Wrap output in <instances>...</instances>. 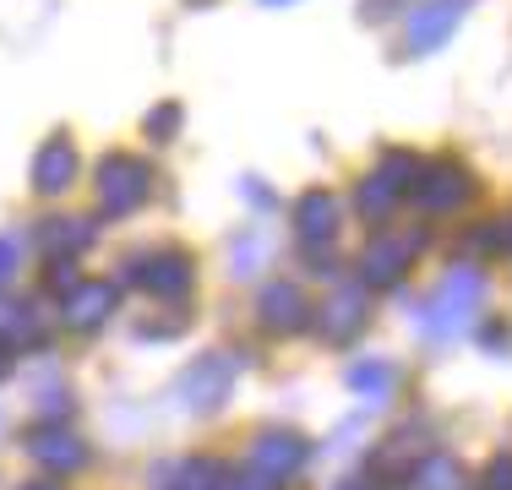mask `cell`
<instances>
[{"mask_svg": "<svg viewBox=\"0 0 512 490\" xmlns=\"http://www.w3.org/2000/svg\"><path fill=\"white\" fill-rule=\"evenodd\" d=\"M485 305V273L480 267H453V273L436 284V294L420 305V327L436 343H453L458 333H469L474 316Z\"/></svg>", "mask_w": 512, "mask_h": 490, "instance_id": "cell-1", "label": "cell"}, {"mask_svg": "<svg viewBox=\"0 0 512 490\" xmlns=\"http://www.w3.org/2000/svg\"><path fill=\"white\" fill-rule=\"evenodd\" d=\"M148 191H153V169L142 164V158L115 153V158H104V164H99V207L109 218L137 213V207L148 202Z\"/></svg>", "mask_w": 512, "mask_h": 490, "instance_id": "cell-2", "label": "cell"}, {"mask_svg": "<svg viewBox=\"0 0 512 490\" xmlns=\"http://www.w3.org/2000/svg\"><path fill=\"white\" fill-rule=\"evenodd\" d=\"M420 245H425L420 229H404V235H376L371 245H365V256H360V284L365 289H393L398 278L414 267Z\"/></svg>", "mask_w": 512, "mask_h": 490, "instance_id": "cell-3", "label": "cell"}, {"mask_svg": "<svg viewBox=\"0 0 512 490\" xmlns=\"http://www.w3.org/2000/svg\"><path fill=\"white\" fill-rule=\"evenodd\" d=\"M235 376H240V354H202L197 365H186V376H180V403L186 409H218V403L229 398V387H235Z\"/></svg>", "mask_w": 512, "mask_h": 490, "instance_id": "cell-4", "label": "cell"}, {"mask_svg": "<svg viewBox=\"0 0 512 490\" xmlns=\"http://www.w3.org/2000/svg\"><path fill=\"white\" fill-rule=\"evenodd\" d=\"M126 284H142L158 300H186L197 284V267L186 251H158V256H131L126 262Z\"/></svg>", "mask_w": 512, "mask_h": 490, "instance_id": "cell-5", "label": "cell"}, {"mask_svg": "<svg viewBox=\"0 0 512 490\" xmlns=\"http://www.w3.org/2000/svg\"><path fill=\"white\" fill-rule=\"evenodd\" d=\"M463 11H469V0H420V6L409 11L404 49H409V55H431V49H442L458 33Z\"/></svg>", "mask_w": 512, "mask_h": 490, "instance_id": "cell-6", "label": "cell"}, {"mask_svg": "<svg viewBox=\"0 0 512 490\" xmlns=\"http://www.w3.org/2000/svg\"><path fill=\"white\" fill-rule=\"evenodd\" d=\"M306 458H311V447L295 431H267V436H256V447H251V474H262V480H273V485H289L306 469Z\"/></svg>", "mask_w": 512, "mask_h": 490, "instance_id": "cell-7", "label": "cell"}, {"mask_svg": "<svg viewBox=\"0 0 512 490\" xmlns=\"http://www.w3.org/2000/svg\"><path fill=\"white\" fill-rule=\"evenodd\" d=\"M469 169L458 164V158H442V164H425L420 169V186H414V202L425 207V213H458L463 202H469Z\"/></svg>", "mask_w": 512, "mask_h": 490, "instance_id": "cell-8", "label": "cell"}, {"mask_svg": "<svg viewBox=\"0 0 512 490\" xmlns=\"http://www.w3.org/2000/svg\"><path fill=\"white\" fill-rule=\"evenodd\" d=\"M365 322H371V300H365V284H349L338 289L333 300L322 305V316H316V333L327 343H355L365 333Z\"/></svg>", "mask_w": 512, "mask_h": 490, "instance_id": "cell-9", "label": "cell"}, {"mask_svg": "<svg viewBox=\"0 0 512 490\" xmlns=\"http://www.w3.org/2000/svg\"><path fill=\"white\" fill-rule=\"evenodd\" d=\"M256 311H262V327L278 333V338L300 333V327L311 322V305H306V294H300L295 284H267L262 300H256Z\"/></svg>", "mask_w": 512, "mask_h": 490, "instance_id": "cell-10", "label": "cell"}, {"mask_svg": "<svg viewBox=\"0 0 512 490\" xmlns=\"http://www.w3.org/2000/svg\"><path fill=\"white\" fill-rule=\"evenodd\" d=\"M77 180V147L66 137H50L39 147V158H33V191L39 196H60Z\"/></svg>", "mask_w": 512, "mask_h": 490, "instance_id": "cell-11", "label": "cell"}, {"mask_svg": "<svg viewBox=\"0 0 512 490\" xmlns=\"http://www.w3.org/2000/svg\"><path fill=\"white\" fill-rule=\"evenodd\" d=\"M28 452H33V463H44L50 474H77L82 463H88V447H82L71 431H55V425L33 431L28 436Z\"/></svg>", "mask_w": 512, "mask_h": 490, "instance_id": "cell-12", "label": "cell"}, {"mask_svg": "<svg viewBox=\"0 0 512 490\" xmlns=\"http://www.w3.org/2000/svg\"><path fill=\"white\" fill-rule=\"evenodd\" d=\"M115 311V284H77L66 294V327L71 333H93Z\"/></svg>", "mask_w": 512, "mask_h": 490, "instance_id": "cell-13", "label": "cell"}, {"mask_svg": "<svg viewBox=\"0 0 512 490\" xmlns=\"http://www.w3.org/2000/svg\"><path fill=\"white\" fill-rule=\"evenodd\" d=\"M333 229H338V202H333V191H306L295 202V235L300 245H327L333 240Z\"/></svg>", "mask_w": 512, "mask_h": 490, "instance_id": "cell-14", "label": "cell"}, {"mask_svg": "<svg viewBox=\"0 0 512 490\" xmlns=\"http://www.w3.org/2000/svg\"><path fill=\"white\" fill-rule=\"evenodd\" d=\"M39 240H44V251H50V256H82L93 245V224H88V218H44Z\"/></svg>", "mask_w": 512, "mask_h": 490, "instance_id": "cell-15", "label": "cell"}, {"mask_svg": "<svg viewBox=\"0 0 512 490\" xmlns=\"http://www.w3.org/2000/svg\"><path fill=\"white\" fill-rule=\"evenodd\" d=\"M349 387H355L371 409H382V403L393 398V387H398V371L387 360H360V365H349Z\"/></svg>", "mask_w": 512, "mask_h": 490, "instance_id": "cell-16", "label": "cell"}, {"mask_svg": "<svg viewBox=\"0 0 512 490\" xmlns=\"http://www.w3.org/2000/svg\"><path fill=\"white\" fill-rule=\"evenodd\" d=\"M420 158L404 153V147H393V153H382V164H376V180H382L393 196H414V186H420Z\"/></svg>", "mask_w": 512, "mask_h": 490, "instance_id": "cell-17", "label": "cell"}, {"mask_svg": "<svg viewBox=\"0 0 512 490\" xmlns=\"http://www.w3.org/2000/svg\"><path fill=\"white\" fill-rule=\"evenodd\" d=\"M409 485L414 490H463V469L453 458H442V452H436V458H420L409 469Z\"/></svg>", "mask_w": 512, "mask_h": 490, "instance_id": "cell-18", "label": "cell"}, {"mask_svg": "<svg viewBox=\"0 0 512 490\" xmlns=\"http://www.w3.org/2000/svg\"><path fill=\"white\" fill-rule=\"evenodd\" d=\"M267 256H273V240H267L262 229H246V235L229 245V262H235L229 273H235V278H251V273H262Z\"/></svg>", "mask_w": 512, "mask_h": 490, "instance_id": "cell-19", "label": "cell"}, {"mask_svg": "<svg viewBox=\"0 0 512 490\" xmlns=\"http://www.w3.org/2000/svg\"><path fill=\"white\" fill-rule=\"evenodd\" d=\"M180 485H169V490H224L229 480V469L218 458H197V463H180V469H169Z\"/></svg>", "mask_w": 512, "mask_h": 490, "instance_id": "cell-20", "label": "cell"}, {"mask_svg": "<svg viewBox=\"0 0 512 490\" xmlns=\"http://www.w3.org/2000/svg\"><path fill=\"white\" fill-rule=\"evenodd\" d=\"M355 207H360V218H371V224H387V218H393V207H398V196L387 191L376 175H365V186L355 191Z\"/></svg>", "mask_w": 512, "mask_h": 490, "instance_id": "cell-21", "label": "cell"}, {"mask_svg": "<svg viewBox=\"0 0 512 490\" xmlns=\"http://www.w3.org/2000/svg\"><path fill=\"white\" fill-rule=\"evenodd\" d=\"M469 245L474 251H512V218H485L469 235Z\"/></svg>", "mask_w": 512, "mask_h": 490, "instance_id": "cell-22", "label": "cell"}, {"mask_svg": "<svg viewBox=\"0 0 512 490\" xmlns=\"http://www.w3.org/2000/svg\"><path fill=\"white\" fill-rule=\"evenodd\" d=\"M180 120H186V109H180V104H158V109H148V137H153V142L180 137Z\"/></svg>", "mask_w": 512, "mask_h": 490, "instance_id": "cell-23", "label": "cell"}, {"mask_svg": "<svg viewBox=\"0 0 512 490\" xmlns=\"http://www.w3.org/2000/svg\"><path fill=\"white\" fill-rule=\"evenodd\" d=\"M306 273L311 278H338V256L327 245H306Z\"/></svg>", "mask_w": 512, "mask_h": 490, "instance_id": "cell-24", "label": "cell"}, {"mask_svg": "<svg viewBox=\"0 0 512 490\" xmlns=\"http://www.w3.org/2000/svg\"><path fill=\"white\" fill-rule=\"evenodd\" d=\"M82 278H77V267H71V256H55V267H50V289L55 294H71Z\"/></svg>", "mask_w": 512, "mask_h": 490, "instance_id": "cell-25", "label": "cell"}, {"mask_svg": "<svg viewBox=\"0 0 512 490\" xmlns=\"http://www.w3.org/2000/svg\"><path fill=\"white\" fill-rule=\"evenodd\" d=\"M22 267V240L17 235H0V284Z\"/></svg>", "mask_w": 512, "mask_h": 490, "instance_id": "cell-26", "label": "cell"}, {"mask_svg": "<svg viewBox=\"0 0 512 490\" xmlns=\"http://www.w3.org/2000/svg\"><path fill=\"white\" fill-rule=\"evenodd\" d=\"M485 490H512V452L491 458V469H485Z\"/></svg>", "mask_w": 512, "mask_h": 490, "instance_id": "cell-27", "label": "cell"}, {"mask_svg": "<svg viewBox=\"0 0 512 490\" xmlns=\"http://www.w3.org/2000/svg\"><path fill=\"white\" fill-rule=\"evenodd\" d=\"M180 327H186V316H164V322H142L137 338H175Z\"/></svg>", "mask_w": 512, "mask_h": 490, "instance_id": "cell-28", "label": "cell"}, {"mask_svg": "<svg viewBox=\"0 0 512 490\" xmlns=\"http://www.w3.org/2000/svg\"><path fill=\"white\" fill-rule=\"evenodd\" d=\"M485 349H491V354H507L512 349V327H485Z\"/></svg>", "mask_w": 512, "mask_h": 490, "instance_id": "cell-29", "label": "cell"}, {"mask_svg": "<svg viewBox=\"0 0 512 490\" xmlns=\"http://www.w3.org/2000/svg\"><path fill=\"white\" fill-rule=\"evenodd\" d=\"M393 11H398V0H365V22H382Z\"/></svg>", "mask_w": 512, "mask_h": 490, "instance_id": "cell-30", "label": "cell"}, {"mask_svg": "<svg viewBox=\"0 0 512 490\" xmlns=\"http://www.w3.org/2000/svg\"><path fill=\"white\" fill-rule=\"evenodd\" d=\"M235 490H278L273 480H262V474H246V480H240Z\"/></svg>", "mask_w": 512, "mask_h": 490, "instance_id": "cell-31", "label": "cell"}, {"mask_svg": "<svg viewBox=\"0 0 512 490\" xmlns=\"http://www.w3.org/2000/svg\"><path fill=\"white\" fill-rule=\"evenodd\" d=\"M246 196H251V202H256V207H267V202H273V196H267L262 186H256V180H246Z\"/></svg>", "mask_w": 512, "mask_h": 490, "instance_id": "cell-32", "label": "cell"}, {"mask_svg": "<svg viewBox=\"0 0 512 490\" xmlns=\"http://www.w3.org/2000/svg\"><path fill=\"white\" fill-rule=\"evenodd\" d=\"M0 376H11V343L0 338Z\"/></svg>", "mask_w": 512, "mask_h": 490, "instance_id": "cell-33", "label": "cell"}, {"mask_svg": "<svg viewBox=\"0 0 512 490\" xmlns=\"http://www.w3.org/2000/svg\"><path fill=\"white\" fill-rule=\"evenodd\" d=\"M22 490H66V485H55V480H33V485H22Z\"/></svg>", "mask_w": 512, "mask_h": 490, "instance_id": "cell-34", "label": "cell"}, {"mask_svg": "<svg viewBox=\"0 0 512 490\" xmlns=\"http://www.w3.org/2000/svg\"><path fill=\"white\" fill-rule=\"evenodd\" d=\"M338 490H376V485H365V480H344Z\"/></svg>", "mask_w": 512, "mask_h": 490, "instance_id": "cell-35", "label": "cell"}, {"mask_svg": "<svg viewBox=\"0 0 512 490\" xmlns=\"http://www.w3.org/2000/svg\"><path fill=\"white\" fill-rule=\"evenodd\" d=\"M267 6H295V0H267Z\"/></svg>", "mask_w": 512, "mask_h": 490, "instance_id": "cell-36", "label": "cell"}]
</instances>
